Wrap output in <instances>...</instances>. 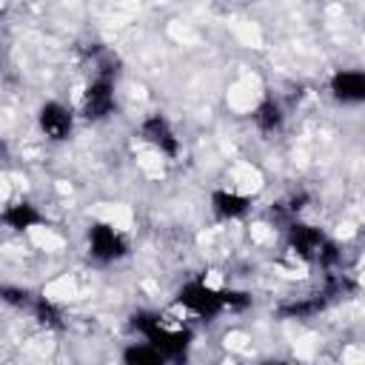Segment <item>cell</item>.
<instances>
[{"mask_svg": "<svg viewBox=\"0 0 365 365\" xmlns=\"http://www.w3.org/2000/svg\"><path fill=\"white\" fill-rule=\"evenodd\" d=\"M83 248L94 265H117L131 257V237L111 220H91L83 234Z\"/></svg>", "mask_w": 365, "mask_h": 365, "instance_id": "obj_5", "label": "cell"}, {"mask_svg": "<svg viewBox=\"0 0 365 365\" xmlns=\"http://www.w3.org/2000/svg\"><path fill=\"white\" fill-rule=\"evenodd\" d=\"M285 251L302 262V265H319V268H334L342 259L339 242L317 222L308 220H291L285 225Z\"/></svg>", "mask_w": 365, "mask_h": 365, "instance_id": "obj_3", "label": "cell"}, {"mask_svg": "<svg viewBox=\"0 0 365 365\" xmlns=\"http://www.w3.org/2000/svg\"><path fill=\"white\" fill-rule=\"evenodd\" d=\"M0 225L9 234H31L46 225V211L31 197H11L0 205Z\"/></svg>", "mask_w": 365, "mask_h": 365, "instance_id": "obj_10", "label": "cell"}, {"mask_svg": "<svg viewBox=\"0 0 365 365\" xmlns=\"http://www.w3.org/2000/svg\"><path fill=\"white\" fill-rule=\"evenodd\" d=\"M77 111L71 103L60 100V97H46L37 103L34 108V125H37V134L51 143V145H63L68 140H74L77 134Z\"/></svg>", "mask_w": 365, "mask_h": 365, "instance_id": "obj_6", "label": "cell"}, {"mask_svg": "<svg viewBox=\"0 0 365 365\" xmlns=\"http://www.w3.org/2000/svg\"><path fill=\"white\" fill-rule=\"evenodd\" d=\"M208 211L217 222H242L254 211V197L234 185H217L208 194Z\"/></svg>", "mask_w": 365, "mask_h": 365, "instance_id": "obj_8", "label": "cell"}, {"mask_svg": "<svg viewBox=\"0 0 365 365\" xmlns=\"http://www.w3.org/2000/svg\"><path fill=\"white\" fill-rule=\"evenodd\" d=\"M77 120L100 125L117 114V71L111 68H94L91 77L83 83L80 97H77Z\"/></svg>", "mask_w": 365, "mask_h": 365, "instance_id": "obj_4", "label": "cell"}, {"mask_svg": "<svg viewBox=\"0 0 365 365\" xmlns=\"http://www.w3.org/2000/svg\"><path fill=\"white\" fill-rule=\"evenodd\" d=\"M29 314H31V319H34L40 328H46V331H57V328H63V325H66L63 308H60L57 302H51L48 297H43V294H37V297H34V302H31Z\"/></svg>", "mask_w": 365, "mask_h": 365, "instance_id": "obj_13", "label": "cell"}, {"mask_svg": "<svg viewBox=\"0 0 365 365\" xmlns=\"http://www.w3.org/2000/svg\"><path fill=\"white\" fill-rule=\"evenodd\" d=\"M325 305H328V299L319 297V294H314V297H302V299L285 302V305L279 308V317H285V319H308V317L325 311Z\"/></svg>", "mask_w": 365, "mask_h": 365, "instance_id": "obj_14", "label": "cell"}, {"mask_svg": "<svg viewBox=\"0 0 365 365\" xmlns=\"http://www.w3.org/2000/svg\"><path fill=\"white\" fill-rule=\"evenodd\" d=\"M328 97L342 108H356L365 103V71L359 66H339L328 74Z\"/></svg>", "mask_w": 365, "mask_h": 365, "instance_id": "obj_9", "label": "cell"}, {"mask_svg": "<svg viewBox=\"0 0 365 365\" xmlns=\"http://www.w3.org/2000/svg\"><path fill=\"white\" fill-rule=\"evenodd\" d=\"M3 14H6V6H3V3H0V20H3Z\"/></svg>", "mask_w": 365, "mask_h": 365, "instance_id": "obj_16", "label": "cell"}, {"mask_svg": "<svg viewBox=\"0 0 365 365\" xmlns=\"http://www.w3.org/2000/svg\"><path fill=\"white\" fill-rule=\"evenodd\" d=\"M171 308L185 319L211 325V322H217L222 317H234V314H242L245 308H251V294L217 285L208 277L194 274V277H185L174 288Z\"/></svg>", "mask_w": 365, "mask_h": 365, "instance_id": "obj_1", "label": "cell"}, {"mask_svg": "<svg viewBox=\"0 0 365 365\" xmlns=\"http://www.w3.org/2000/svg\"><path fill=\"white\" fill-rule=\"evenodd\" d=\"M128 328L137 334V339L157 348L171 365L188 362L194 351V328L188 322H174L165 314L154 308H137L128 314Z\"/></svg>", "mask_w": 365, "mask_h": 365, "instance_id": "obj_2", "label": "cell"}, {"mask_svg": "<svg viewBox=\"0 0 365 365\" xmlns=\"http://www.w3.org/2000/svg\"><path fill=\"white\" fill-rule=\"evenodd\" d=\"M120 365H171L157 348L143 339H131L120 348Z\"/></svg>", "mask_w": 365, "mask_h": 365, "instance_id": "obj_12", "label": "cell"}, {"mask_svg": "<svg viewBox=\"0 0 365 365\" xmlns=\"http://www.w3.org/2000/svg\"><path fill=\"white\" fill-rule=\"evenodd\" d=\"M34 297H37V294H34L31 288H26V285L0 282V305H6V308H11V311H26V314H29Z\"/></svg>", "mask_w": 365, "mask_h": 365, "instance_id": "obj_15", "label": "cell"}, {"mask_svg": "<svg viewBox=\"0 0 365 365\" xmlns=\"http://www.w3.org/2000/svg\"><path fill=\"white\" fill-rule=\"evenodd\" d=\"M137 137L168 163L180 160V154H182V134L165 111H145L137 123Z\"/></svg>", "mask_w": 365, "mask_h": 365, "instance_id": "obj_7", "label": "cell"}, {"mask_svg": "<svg viewBox=\"0 0 365 365\" xmlns=\"http://www.w3.org/2000/svg\"><path fill=\"white\" fill-rule=\"evenodd\" d=\"M248 117H251V125H254L259 134H265V137L279 134V131L285 128V123H288L285 106H282L277 97H271V94L259 97V100L254 103V108H251Z\"/></svg>", "mask_w": 365, "mask_h": 365, "instance_id": "obj_11", "label": "cell"}]
</instances>
